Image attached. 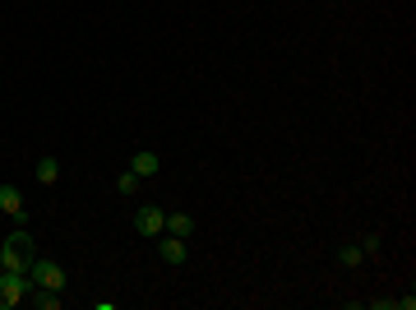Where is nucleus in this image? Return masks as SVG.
I'll return each instance as SVG.
<instances>
[{"label":"nucleus","mask_w":416,"mask_h":310,"mask_svg":"<svg viewBox=\"0 0 416 310\" xmlns=\"http://www.w3.org/2000/svg\"><path fill=\"white\" fill-rule=\"evenodd\" d=\"M32 260H37V246H32V236L19 227L0 241V269H14V273H28Z\"/></svg>","instance_id":"f257e3e1"},{"label":"nucleus","mask_w":416,"mask_h":310,"mask_svg":"<svg viewBox=\"0 0 416 310\" xmlns=\"http://www.w3.org/2000/svg\"><path fill=\"white\" fill-rule=\"evenodd\" d=\"M32 278L28 273H14V269H0V310H14L19 301H28Z\"/></svg>","instance_id":"f03ea898"},{"label":"nucleus","mask_w":416,"mask_h":310,"mask_svg":"<svg viewBox=\"0 0 416 310\" xmlns=\"http://www.w3.org/2000/svg\"><path fill=\"white\" fill-rule=\"evenodd\" d=\"M28 278H32V287H46V292H65V269H61L56 260H32Z\"/></svg>","instance_id":"7ed1b4c3"},{"label":"nucleus","mask_w":416,"mask_h":310,"mask_svg":"<svg viewBox=\"0 0 416 310\" xmlns=\"http://www.w3.org/2000/svg\"><path fill=\"white\" fill-rule=\"evenodd\" d=\"M135 232L148 236V241H157V236L167 232V213H162V209H153V204H148V209H139V213H135Z\"/></svg>","instance_id":"20e7f679"},{"label":"nucleus","mask_w":416,"mask_h":310,"mask_svg":"<svg viewBox=\"0 0 416 310\" xmlns=\"http://www.w3.org/2000/svg\"><path fill=\"white\" fill-rule=\"evenodd\" d=\"M157 255H162L167 264H185V236L162 232V236H157Z\"/></svg>","instance_id":"39448f33"},{"label":"nucleus","mask_w":416,"mask_h":310,"mask_svg":"<svg viewBox=\"0 0 416 310\" xmlns=\"http://www.w3.org/2000/svg\"><path fill=\"white\" fill-rule=\"evenodd\" d=\"M0 213L23 222V195H19V186H0Z\"/></svg>","instance_id":"423d86ee"},{"label":"nucleus","mask_w":416,"mask_h":310,"mask_svg":"<svg viewBox=\"0 0 416 310\" xmlns=\"http://www.w3.org/2000/svg\"><path fill=\"white\" fill-rule=\"evenodd\" d=\"M157 167H162V162H157V153H148V148L130 157V171H135L139 181H148V176H157Z\"/></svg>","instance_id":"0eeeda50"},{"label":"nucleus","mask_w":416,"mask_h":310,"mask_svg":"<svg viewBox=\"0 0 416 310\" xmlns=\"http://www.w3.org/2000/svg\"><path fill=\"white\" fill-rule=\"evenodd\" d=\"M167 232L190 241V232H195V217H190V213H167Z\"/></svg>","instance_id":"6e6552de"},{"label":"nucleus","mask_w":416,"mask_h":310,"mask_svg":"<svg viewBox=\"0 0 416 310\" xmlns=\"http://www.w3.org/2000/svg\"><path fill=\"white\" fill-rule=\"evenodd\" d=\"M37 181H42V186H56V181H61V162H56V157H42V162H37Z\"/></svg>","instance_id":"1a4fd4ad"},{"label":"nucleus","mask_w":416,"mask_h":310,"mask_svg":"<svg viewBox=\"0 0 416 310\" xmlns=\"http://www.w3.org/2000/svg\"><path fill=\"white\" fill-rule=\"evenodd\" d=\"M28 296H32L42 310H61V306H65V296H61V292H46V287H32Z\"/></svg>","instance_id":"9d476101"},{"label":"nucleus","mask_w":416,"mask_h":310,"mask_svg":"<svg viewBox=\"0 0 416 310\" xmlns=\"http://www.w3.org/2000/svg\"><path fill=\"white\" fill-rule=\"evenodd\" d=\"M338 264H342V269H361V264H366V250H361V246H342Z\"/></svg>","instance_id":"9b49d317"},{"label":"nucleus","mask_w":416,"mask_h":310,"mask_svg":"<svg viewBox=\"0 0 416 310\" xmlns=\"http://www.w3.org/2000/svg\"><path fill=\"white\" fill-rule=\"evenodd\" d=\"M116 190H121V195H135V190H139V176H135V171H121V181H116Z\"/></svg>","instance_id":"f8f14e48"},{"label":"nucleus","mask_w":416,"mask_h":310,"mask_svg":"<svg viewBox=\"0 0 416 310\" xmlns=\"http://www.w3.org/2000/svg\"><path fill=\"white\" fill-rule=\"evenodd\" d=\"M361 250H366V260H375V255H379V232H370L366 241H361Z\"/></svg>","instance_id":"ddd939ff"}]
</instances>
